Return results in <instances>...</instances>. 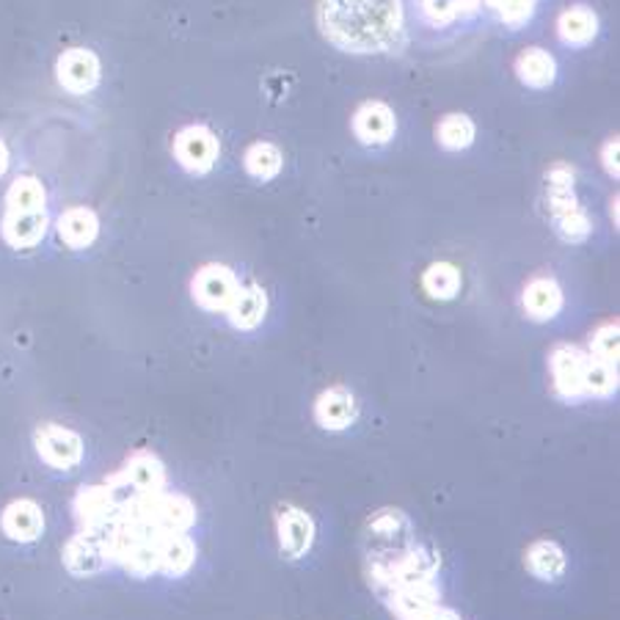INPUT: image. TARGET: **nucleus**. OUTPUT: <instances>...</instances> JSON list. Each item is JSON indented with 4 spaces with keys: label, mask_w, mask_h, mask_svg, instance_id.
Segmentation results:
<instances>
[{
    "label": "nucleus",
    "mask_w": 620,
    "mask_h": 620,
    "mask_svg": "<svg viewBox=\"0 0 620 620\" xmlns=\"http://www.w3.org/2000/svg\"><path fill=\"white\" fill-rule=\"evenodd\" d=\"M75 510V521H78L80 530H89V532H111L114 521H116V508L111 505V496H108L106 483H97V485H83L78 491L72 502Z\"/></svg>",
    "instance_id": "obj_11"
},
{
    "label": "nucleus",
    "mask_w": 620,
    "mask_h": 620,
    "mask_svg": "<svg viewBox=\"0 0 620 620\" xmlns=\"http://www.w3.org/2000/svg\"><path fill=\"white\" fill-rule=\"evenodd\" d=\"M618 323H604L590 337V358L618 367Z\"/></svg>",
    "instance_id": "obj_33"
},
{
    "label": "nucleus",
    "mask_w": 620,
    "mask_h": 620,
    "mask_svg": "<svg viewBox=\"0 0 620 620\" xmlns=\"http://www.w3.org/2000/svg\"><path fill=\"white\" fill-rule=\"evenodd\" d=\"M384 601L400 620H425L439 607L442 593L433 584V579H427V582L400 584Z\"/></svg>",
    "instance_id": "obj_12"
},
{
    "label": "nucleus",
    "mask_w": 620,
    "mask_h": 620,
    "mask_svg": "<svg viewBox=\"0 0 620 620\" xmlns=\"http://www.w3.org/2000/svg\"><path fill=\"white\" fill-rule=\"evenodd\" d=\"M414 547V526L403 510L386 508L370 515L367 521V549L375 554H400Z\"/></svg>",
    "instance_id": "obj_5"
},
{
    "label": "nucleus",
    "mask_w": 620,
    "mask_h": 620,
    "mask_svg": "<svg viewBox=\"0 0 620 620\" xmlns=\"http://www.w3.org/2000/svg\"><path fill=\"white\" fill-rule=\"evenodd\" d=\"M563 309V289L554 279H532L524 287V312L538 323L554 321Z\"/></svg>",
    "instance_id": "obj_21"
},
{
    "label": "nucleus",
    "mask_w": 620,
    "mask_h": 620,
    "mask_svg": "<svg viewBox=\"0 0 620 620\" xmlns=\"http://www.w3.org/2000/svg\"><path fill=\"white\" fill-rule=\"evenodd\" d=\"M422 14L433 26H450L480 9V0H422Z\"/></svg>",
    "instance_id": "obj_30"
},
{
    "label": "nucleus",
    "mask_w": 620,
    "mask_h": 620,
    "mask_svg": "<svg viewBox=\"0 0 620 620\" xmlns=\"http://www.w3.org/2000/svg\"><path fill=\"white\" fill-rule=\"evenodd\" d=\"M588 356H590V353H588ZM582 390H584V397H610V395H616L618 367H610V364L596 362V358H588V367H584V378H582Z\"/></svg>",
    "instance_id": "obj_31"
},
{
    "label": "nucleus",
    "mask_w": 620,
    "mask_h": 620,
    "mask_svg": "<svg viewBox=\"0 0 620 620\" xmlns=\"http://www.w3.org/2000/svg\"><path fill=\"white\" fill-rule=\"evenodd\" d=\"M56 78L69 95H89L100 86L102 63L95 50L86 48H69L58 56Z\"/></svg>",
    "instance_id": "obj_8"
},
{
    "label": "nucleus",
    "mask_w": 620,
    "mask_h": 620,
    "mask_svg": "<svg viewBox=\"0 0 620 620\" xmlns=\"http://www.w3.org/2000/svg\"><path fill=\"white\" fill-rule=\"evenodd\" d=\"M422 287L431 298L450 301L461 293V270L452 263H433L422 276Z\"/></svg>",
    "instance_id": "obj_27"
},
{
    "label": "nucleus",
    "mask_w": 620,
    "mask_h": 620,
    "mask_svg": "<svg viewBox=\"0 0 620 620\" xmlns=\"http://www.w3.org/2000/svg\"><path fill=\"white\" fill-rule=\"evenodd\" d=\"M119 472L138 494H158V491H166V466L152 452H136V455L127 457V463Z\"/></svg>",
    "instance_id": "obj_20"
},
{
    "label": "nucleus",
    "mask_w": 620,
    "mask_h": 620,
    "mask_svg": "<svg viewBox=\"0 0 620 620\" xmlns=\"http://www.w3.org/2000/svg\"><path fill=\"white\" fill-rule=\"evenodd\" d=\"M240 282H237L235 270L226 268L222 263H210L205 268L196 270L194 282H190V295H194L196 304L207 312H224L235 301Z\"/></svg>",
    "instance_id": "obj_7"
},
{
    "label": "nucleus",
    "mask_w": 620,
    "mask_h": 620,
    "mask_svg": "<svg viewBox=\"0 0 620 620\" xmlns=\"http://www.w3.org/2000/svg\"><path fill=\"white\" fill-rule=\"evenodd\" d=\"M353 132L362 144L367 147H381V144H390L397 132V119L386 102H364L358 106V111L353 114Z\"/></svg>",
    "instance_id": "obj_14"
},
{
    "label": "nucleus",
    "mask_w": 620,
    "mask_h": 620,
    "mask_svg": "<svg viewBox=\"0 0 620 620\" xmlns=\"http://www.w3.org/2000/svg\"><path fill=\"white\" fill-rule=\"evenodd\" d=\"M114 565L136 579L160 571V541H125L114 549Z\"/></svg>",
    "instance_id": "obj_18"
},
{
    "label": "nucleus",
    "mask_w": 620,
    "mask_h": 620,
    "mask_svg": "<svg viewBox=\"0 0 620 620\" xmlns=\"http://www.w3.org/2000/svg\"><path fill=\"white\" fill-rule=\"evenodd\" d=\"M601 160H604L607 174L618 177V138H612V141L604 144V149H601Z\"/></svg>",
    "instance_id": "obj_34"
},
{
    "label": "nucleus",
    "mask_w": 620,
    "mask_h": 620,
    "mask_svg": "<svg viewBox=\"0 0 620 620\" xmlns=\"http://www.w3.org/2000/svg\"><path fill=\"white\" fill-rule=\"evenodd\" d=\"M480 3H483V0H480Z\"/></svg>",
    "instance_id": "obj_37"
},
{
    "label": "nucleus",
    "mask_w": 620,
    "mask_h": 620,
    "mask_svg": "<svg viewBox=\"0 0 620 620\" xmlns=\"http://www.w3.org/2000/svg\"><path fill=\"white\" fill-rule=\"evenodd\" d=\"M436 138L444 149L457 152V149H466L474 144V121L463 114H450L439 121Z\"/></svg>",
    "instance_id": "obj_29"
},
{
    "label": "nucleus",
    "mask_w": 620,
    "mask_h": 620,
    "mask_svg": "<svg viewBox=\"0 0 620 620\" xmlns=\"http://www.w3.org/2000/svg\"><path fill=\"white\" fill-rule=\"evenodd\" d=\"M425 620H461V616H457L455 610H450V607H442V604H439L436 610H433L431 616H427Z\"/></svg>",
    "instance_id": "obj_35"
},
{
    "label": "nucleus",
    "mask_w": 620,
    "mask_h": 620,
    "mask_svg": "<svg viewBox=\"0 0 620 620\" xmlns=\"http://www.w3.org/2000/svg\"><path fill=\"white\" fill-rule=\"evenodd\" d=\"M6 210L9 213H42L48 210V190L42 179L22 174L6 190Z\"/></svg>",
    "instance_id": "obj_24"
},
{
    "label": "nucleus",
    "mask_w": 620,
    "mask_h": 620,
    "mask_svg": "<svg viewBox=\"0 0 620 620\" xmlns=\"http://www.w3.org/2000/svg\"><path fill=\"white\" fill-rule=\"evenodd\" d=\"M483 3L489 6V9L500 17V22H505L508 28H521L535 14L538 0H483Z\"/></svg>",
    "instance_id": "obj_32"
},
{
    "label": "nucleus",
    "mask_w": 620,
    "mask_h": 620,
    "mask_svg": "<svg viewBox=\"0 0 620 620\" xmlns=\"http://www.w3.org/2000/svg\"><path fill=\"white\" fill-rule=\"evenodd\" d=\"M0 530L14 543H33L45 532V510L33 500H14L0 513Z\"/></svg>",
    "instance_id": "obj_13"
},
{
    "label": "nucleus",
    "mask_w": 620,
    "mask_h": 620,
    "mask_svg": "<svg viewBox=\"0 0 620 620\" xmlns=\"http://www.w3.org/2000/svg\"><path fill=\"white\" fill-rule=\"evenodd\" d=\"M56 229L63 246L80 252V248H89L97 240V235H100V218L89 207H69V210L61 213Z\"/></svg>",
    "instance_id": "obj_19"
},
{
    "label": "nucleus",
    "mask_w": 620,
    "mask_h": 620,
    "mask_svg": "<svg viewBox=\"0 0 620 620\" xmlns=\"http://www.w3.org/2000/svg\"><path fill=\"white\" fill-rule=\"evenodd\" d=\"M196 563V543L190 541L188 532L183 535H166L160 541V573L166 577H185Z\"/></svg>",
    "instance_id": "obj_26"
},
{
    "label": "nucleus",
    "mask_w": 620,
    "mask_h": 620,
    "mask_svg": "<svg viewBox=\"0 0 620 620\" xmlns=\"http://www.w3.org/2000/svg\"><path fill=\"white\" fill-rule=\"evenodd\" d=\"M48 210L42 213H9L6 210L3 222H0V235L17 252H28V248L39 246L42 237L48 235Z\"/></svg>",
    "instance_id": "obj_16"
},
{
    "label": "nucleus",
    "mask_w": 620,
    "mask_h": 620,
    "mask_svg": "<svg viewBox=\"0 0 620 620\" xmlns=\"http://www.w3.org/2000/svg\"><path fill=\"white\" fill-rule=\"evenodd\" d=\"M9 164H11V152H9V147H6L3 138H0V177L9 171Z\"/></svg>",
    "instance_id": "obj_36"
},
{
    "label": "nucleus",
    "mask_w": 620,
    "mask_h": 620,
    "mask_svg": "<svg viewBox=\"0 0 620 620\" xmlns=\"http://www.w3.org/2000/svg\"><path fill=\"white\" fill-rule=\"evenodd\" d=\"M61 560L72 577H97L108 565H114L111 541H108L106 532L78 530V535L69 538L67 547H63Z\"/></svg>",
    "instance_id": "obj_4"
},
{
    "label": "nucleus",
    "mask_w": 620,
    "mask_h": 620,
    "mask_svg": "<svg viewBox=\"0 0 620 620\" xmlns=\"http://www.w3.org/2000/svg\"><path fill=\"white\" fill-rule=\"evenodd\" d=\"M174 160L190 174H207L218 164V138L205 125H188L174 136L171 144Z\"/></svg>",
    "instance_id": "obj_6"
},
{
    "label": "nucleus",
    "mask_w": 620,
    "mask_h": 620,
    "mask_svg": "<svg viewBox=\"0 0 620 620\" xmlns=\"http://www.w3.org/2000/svg\"><path fill=\"white\" fill-rule=\"evenodd\" d=\"M317 22L323 37L358 56L390 53L403 42V0H321Z\"/></svg>",
    "instance_id": "obj_1"
},
{
    "label": "nucleus",
    "mask_w": 620,
    "mask_h": 620,
    "mask_svg": "<svg viewBox=\"0 0 620 620\" xmlns=\"http://www.w3.org/2000/svg\"><path fill=\"white\" fill-rule=\"evenodd\" d=\"M33 447L42 463H48L56 472H72L83 463V439L69 427L56 425V422H45L33 433Z\"/></svg>",
    "instance_id": "obj_3"
},
{
    "label": "nucleus",
    "mask_w": 620,
    "mask_h": 620,
    "mask_svg": "<svg viewBox=\"0 0 620 620\" xmlns=\"http://www.w3.org/2000/svg\"><path fill=\"white\" fill-rule=\"evenodd\" d=\"M588 353L577 345H558L549 356V370H552L554 392L568 403H577L584 397L582 378L588 367Z\"/></svg>",
    "instance_id": "obj_9"
},
{
    "label": "nucleus",
    "mask_w": 620,
    "mask_h": 620,
    "mask_svg": "<svg viewBox=\"0 0 620 620\" xmlns=\"http://www.w3.org/2000/svg\"><path fill=\"white\" fill-rule=\"evenodd\" d=\"M524 565L532 577L543 582H558L565 573V552L554 541H535L524 554Z\"/></svg>",
    "instance_id": "obj_23"
},
{
    "label": "nucleus",
    "mask_w": 620,
    "mask_h": 620,
    "mask_svg": "<svg viewBox=\"0 0 620 620\" xmlns=\"http://www.w3.org/2000/svg\"><path fill=\"white\" fill-rule=\"evenodd\" d=\"M515 75L530 89H547L558 78V61H554V56L549 50L526 48L515 58Z\"/></svg>",
    "instance_id": "obj_22"
},
{
    "label": "nucleus",
    "mask_w": 620,
    "mask_h": 620,
    "mask_svg": "<svg viewBox=\"0 0 620 620\" xmlns=\"http://www.w3.org/2000/svg\"><path fill=\"white\" fill-rule=\"evenodd\" d=\"M358 405L351 390L345 386H332V390L321 392L315 400V420L323 431H345L356 422Z\"/></svg>",
    "instance_id": "obj_15"
},
{
    "label": "nucleus",
    "mask_w": 620,
    "mask_h": 620,
    "mask_svg": "<svg viewBox=\"0 0 620 620\" xmlns=\"http://www.w3.org/2000/svg\"><path fill=\"white\" fill-rule=\"evenodd\" d=\"M276 532H279L282 554L289 560H301L309 554L315 543V521L298 505H282L276 513Z\"/></svg>",
    "instance_id": "obj_10"
},
{
    "label": "nucleus",
    "mask_w": 620,
    "mask_h": 620,
    "mask_svg": "<svg viewBox=\"0 0 620 620\" xmlns=\"http://www.w3.org/2000/svg\"><path fill=\"white\" fill-rule=\"evenodd\" d=\"M549 188V213H552V224L558 235L565 243H584L593 232L588 213L579 205L577 194H573V169L565 164H554L547 174Z\"/></svg>",
    "instance_id": "obj_2"
},
{
    "label": "nucleus",
    "mask_w": 620,
    "mask_h": 620,
    "mask_svg": "<svg viewBox=\"0 0 620 620\" xmlns=\"http://www.w3.org/2000/svg\"><path fill=\"white\" fill-rule=\"evenodd\" d=\"M265 315H268V293L259 284H240L235 301L226 309L232 326L237 332H254L265 321Z\"/></svg>",
    "instance_id": "obj_17"
},
{
    "label": "nucleus",
    "mask_w": 620,
    "mask_h": 620,
    "mask_svg": "<svg viewBox=\"0 0 620 620\" xmlns=\"http://www.w3.org/2000/svg\"><path fill=\"white\" fill-rule=\"evenodd\" d=\"M282 152L276 144H268V141H257L248 147L246 158H243V166H246V171L252 174V177L257 179H274L276 174L282 171Z\"/></svg>",
    "instance_id": "obj_28"
},
{
    "label": "nucleus",
    "mask_w": 620,
    "mask_h": 620,
    "mask_svg": "<svg viewBox=\"0 0 620 620\" xmlns=\"http://www.w3.org/2000/svg\"><path fill=\"white\" fill-rule=\"evenodd\" d=\"M596 31H599V20L588 6H571L558 20V37L571 48H584L593 42Z\"/></svg>",
    "instance_id": "obj_25"
}]
</instances>
